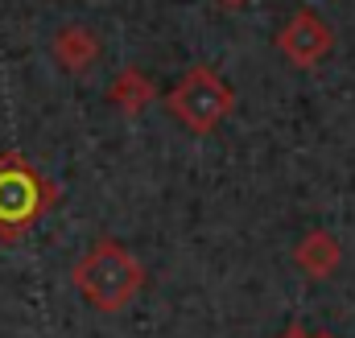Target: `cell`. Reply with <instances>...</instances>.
I'll return each instance as SVG.
<instances>
[{"mask_svg":"<svg viewBox=\"0 0 355 338\" xmlns=\"http://www.w3.org/2000/svg\"><path fill=\"white\" fill-rule=\"evenodd\" d=\"M58 202V186L33 169L17 149L0 153V240L17 244L50 206Z\"/></svg>","mask_w":355,"mask_h":338,"instance_id":"7a4b0ae2","label":"cell"},{"mask_svg":"<svg viewBox=\"0 0 355 338\" xmlns=\"http://www.w3.org/2000/svg\"><path fill=\"white\" fill-rule=\"evenodd\" d=\"M310 338H335V335H310Z\"/></svg>","mask_w":355,"mask_h":338,"instance_id":"30bf717a","label":"cell"},{"mask_svg":"<svg viewBox=\"0 0 355 338\" xmlns=\"http://www.w3.org/2000/svg\"><path fill=\"white\" fill-rule=\"evenodd\" d=\"M153 99H157V83H153L145 71H137V66L116 71V79L107 87V103H112L116 112H124V116H141Z\"/></svg>","mask_w":355,"mask_h":338,"instance_id":"52a82bcc","label":"cell"},{"mask_svg":"<svg viewBox=\"0 0 355 338\" xmlns=\"http://www.w3.org/2000/svg\"><path fill=\"white\" fill-rule=\"evenodd\" d=\"M50 54H54V62L67 75H83L87 66H95V58H99V37L91 33L87 25H62L50 37Z\"/></svg>","mask_w":355,"mask_h":338,"instance_id":"5b68a950","label":"cell"},{"mask_svg":"<svg viewBox=\"0 0 355 338\" xmlns=\"http://www.w3.org/2000/svg\"><path fill=\"white\" fill-rule=\"evenodd\" d=\"M293 264H297L306 276L322 281V276H331V272L343 264V244H339L331 231H310V235H302V244L293 248Z\"/></svg>","mask_w":355,"mask_h":338,"instance_id":"8992f818","label":"cell"},{"mask_svg":"<svg viewBox=\"0 0 355 338\" xmlns=\"http://www.w3.org/2000/svg\"><path fill=\"white\" fill-rule=\"evenodd\" d=\"M281 338H310V330H306V326H297V322H293V326H285V335Z\"/></svg>","mask_w":355,"mask_h":338,"instance_id":"ba28073f","label":"cell"},{"mask_svg":"<svg viewBox=\"0 0 355 338\" xmlns=\"http://www.w3.org/2000/svg\"><path fill=\"white\" fill-rule=\"evenodd\" d=\"M277 50H281V58H285L289 66L310 71V66H318V62L335 50V29H331L314 8H297V12L281 25V33H277Z\"/></svg>","mask_w":355,"mask_h":338,"instance_id":"277c9868","label":"cell"},{"mask_svg":"<svg viewBox=\"0 0 355 338\" xmlns=\"http://www.w3.org/2000/svg\"><path fill=\"white\" fill-rule=\"evenodd\" d=\"M223 8H240V4H248V0H219Z\"/></svg>","mask_w":355,"mask_h":338,"instance_id":"9c48e42d","label":"cell"},{"mask_svg":"<svg viewBox=\"0 0 355 338\" xmlns=\"http://www.w3.org/2000/svg\"><path fill=\"white\" fill-rule=\"evenodd\" d=\"M71 281L79 289V297L99 314H120L128 310L141 289H145V264L128 252V244L120 240H95L87 252L79 256V264L71 268Z\"/></svg>","mask_w":355,"mask_h":338,"instance_id":"6da1fadb","label":"cell"},{"mask_svg":"<svg viewBox=\"0 0 355 338\" xmlns=\"http://www.w3.org/2000/svg\"><path fill=\"white\" fill-rule=\"evenodd\" d=\"M166 107L174 112V120L186 132L207 136L236 112V91L215 66H190L166 95Z\"/></svg>","mask_w":355,"mask_h":338,"instance_id":"3957f363","label":"cell"}]
</instances>
